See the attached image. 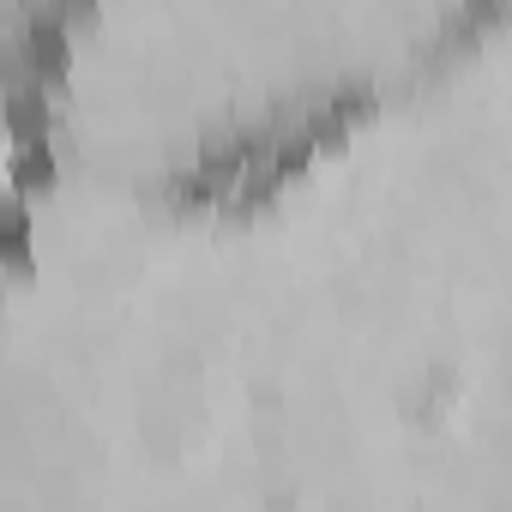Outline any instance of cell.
<instances>
[{"mask_svg": "<svg viewBox=\"0 0 512 512\" xmlns=\"http://www.w3.org/2000/svg\"><path fill=\"white\" fill-rule=\"evenodd\" d=\"M97 7L103 0H0V145L49 109Z\"/></svg>", "mask_w": 512, "mask_h": 512, "instance_id": "cell-1", "label": "cell"}, {"mask_svg": "<svg viewBox=\"0 0 512 512\" xmlns=\"http://www.w3.org/2000/svg\"><path fill=\"white\" fill-rule=\"evenodd\" d=\"M13 356H19V260L0 247V386L13 380Z\"/></svg>", "mask_w": 512, "mask_h": 512, "instance_id": "cell-2", "label": "cell"}]
</instances>
